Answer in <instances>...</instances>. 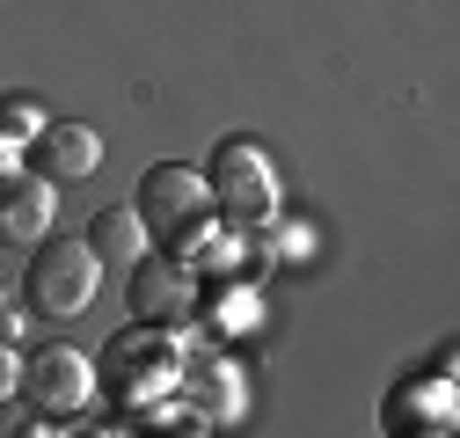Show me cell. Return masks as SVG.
Wrapping results in <instances>:
<instances>
[{
    "label": "cell",
    "mask_w": 460,
    "mask_h": 438,
    "mask_svg": "<svg viewBox=\"0 0 460 438\" xmlns=\"http://www.w3.org/2000/svg\"><path fill=\"white\" fill-rule=\"evenodd\" d=\"M132 212L146 219V234L168 241L183 263L212 256V190H205V169H183V161H154V169L139 176Z\"/></svg>",
    "instance_id": "cell-1"
},
{
    "label": "cell",
    "mask_w": 460,
    "mask_h": 438,
    "mask_svg": "<svg viewBox=\"0 0 460 438\" xmlns=\"http://www.w3.org/2000/svg\"><path fill=\"white\" fill-rule=\"evenodd\" d=\"M183 337H168V328L154 321H132L110 337V351L95 358V380H110V395H118L125 409H154L176 395V372H183Z\"/></svg>",
    "instance_id": "cell-2"
},
{
    "label": "cell",
    "mask_w": 460,
    "mask_h": 438,
    "mask_svg": "<svg viewBox=\"0 0 460 438\" xmlns=\"http://www.w3.org/2000/svg\"><path fill=\"white\" fill-rule=\"evenodd\" d=\"M205 190H212V212L226 227H263L278 219V169L256 139H219L212 146V169H205Z\"/></svg>",
    "instance_id": "cell-3"
},
{
    "label": "cell",
    "mask_w": 460,
    "mask_h": 438,
    "mask_svg": "<svg viewBox=\"0 0 460 438\" xmlns=\"http://www.w3.org/2000/svg\"><path fill=\"white\" fill-rule=\"evenodd\" d=\"M95 285H102V263H95L88 241H74V234H44L37 241V256H30V307L37 314L66 321V314H81L95 300Z\"/></svg>",
    "instance_id": "cell-4"
},
{
    "label": "cell",
    "mask_w": 460,
    "mask_h": 438,
    "mask_svg": "<svg viewBox=\"0 0 460 438\" xmlns=\"http://www.w3.org/2000/svg\"><path fill=\"white\" fill-rule=\"evenodd\" d=\"M22 402L51 424H66L95 402V358L74 351V344H44L30 365H22Z\"/></svg>",
    "instance_id": "cell-5"
},
{
    "label": "cell",
    "mask_w": 460,
    "mask_h": 438,
    "mask_svg": "<svg viewBox=\"0 0 460 438\" xmlns=\"http://www.w3.org/2000/svg\"><path fill=\"white\" fill-rule=\"evenodd\" d=\"M132 321H154V328H183L198 314V270L183 256H139L132 270Z\"/></svg>",
    "instance_id": "cell-6"
},
{
    "label": "cell",
    "mask_w": 460,
    "mask_h": 438,
    "mask_svg": "<svg viewBox=\"0 0 460 438\" xmlns=\"http://www.w3.org/2000/svg\"><path fill=\"white\" fill-rule=\"evenodd\" d=\"M176 402L198 416V424H242L249 409V380L226 351H190L183 372H176Z\"/></svg>",
    "instance_id": "cell-7"
},
{
    "label": "cell",
    "mask_w": 460,
    "mask_h": 438,
    "mask_svg": "<svg viewBox=\"0 0 460 438\" xmlns=\"http://www.w3.org/2000/svg\"><path fill=\"white\" fill-rule=\"evenodd\" d=\"M59 219V197L37 169H0V241L8 249H37Z\"/></svg>",
    "instance_id": "cell-8"
},
{
    "label": "cell",
    "mask_w": 460,
    "mask_h": 438,
    "mask_svg": "<svg viewBox=\"0 0 460 438\" xmlns=\"http://www.w3.org/2000/svg\"><path fill=\"white\" fill-rule=\"evenodd\" d=\"M30 153H37V176H44V183H88V176L102 169L95 125H44V132L30 139Z\"/></svg>",
    "instance_id": "cell-9"
},
{
    "label": "cell",
    "mask_w": 460,
    "mask_h": 438,
    "mask_svg": "<svg viewBox=\"0 0 460 438\" xmlns=\"http://www.w3.org/2000/svg\"><path fill=\"white\" fill-rule=\"evenodd\" d=\"M81 241L95 249L102 270H132L139 256H154V234H146V219H139L132 205H102V212L88 219V234H81Z\"/></svg>",
    "instance_id": "cell-10"
},
{
    "label": "cell",
    "mask_w": 460,
    "mask_h": 438,
    "mask_svg": "<svg viewBox=\"0 0 460 438\" xmlns=\"http://www.w3.org/2000/svg\"><path fill=\"white\" fill-rule=\"evenodd\" d=\"M387 431H394V438H417V431L446 438V431H453V388H446V380H438V388H424V380L394 388V402H387Z\"/></svg>",
    "instance_id": "cell-11"
},
{
    "label": "cell",
    "mask_w": 460,
    "mask_h": 438,
    "mask_svg": "<svg viewBox=\"0 0 460 438\" xmlns=\"http://www.w3.org/2000/svg\"><path fill=\"white\" fill-rule=\"evenodd\" d=\"M205 300V321H212V337H242V328H256V285L249 278H219Z\"/></svg>",
    "instance_id": "cell-12"
},
{
    "label": "cell",
    "mask_w": 460,
    "mask_h": 438,
    "mask_svg": "<svg viewBox=\"0 0 460 438\" xmlns=\"http://www.w3.org/2000/svg\"><path fill=\"white\" fill-rule=\"evenodd\" d=\"M205 431H212V424H198V416H190L176 395H168V402L139 409V431H132V438H205Z\"/></svg>",
    "instance_id": "cell-13"
},
{
    "label": "cell",
    "mask_w": 460,
    "mask_h": 438,
    "mask_svg": "<svg viewBox=\"0 0 460 438\" xmlns=\"http://www.w3.org/2000/svg\"><path fill=\"white\" fill-rule=\"evenodd\" d=\"M44 125H51V118H44V110H37L30 95H0V146H15V153H22V146L44 132Z\"/></svg>",
    "instance_id": "cell-14"
},
{
    "label": "cell",
    "mask_w": 460,
    "mask_h": 438,
    "mask_svg": "<svg viewBox=\"0 0 460 438\" xmlns=\"http://www.w3.org/2000/svg\"><path fill=\"white\" fill-rule=\"evenodd\" d=\"M22 395V365H15V344H0V402Z\"/></svg>",
    "instance_id": "cell-15"
},
{
    "label": "cell",
    "mask_w": 460,
    "mask_h": 438,
    "mask_svg": "<svg viewBox=\"0 0 460 438\" xmlns=\"http://www.w3.org/2000/svg\"><path fill=\"white\" fill-rule=\"evenodd\" d=\"M81 438H132V431H125V424H88Z\"/></svg>",
    "instance_id": "cell-16"
},
{
    "label": "cell",
    "mask_w": 460,
    "mask_h": 438,
    "mask_svg": "<svg viewBox=\"0 0 460 438\" xmlns=\"http://www.w3.org/2000/svg\"><path fill=\"white\" fill-rule=\"evenodd\" d=\"M0 169H15V146H0Z\"/></svg>",
    "instance_id": "cell-17"
}]
</instances>
